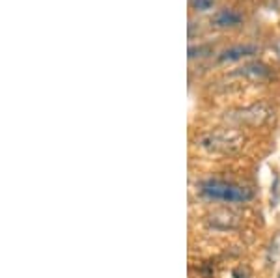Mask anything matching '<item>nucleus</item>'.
I'll return each instance as SVG.
<instances>
[{"instance_id":"f257e3e1","label":"nucleus","mask_w":280,"mask_h":278,"mask_svg":"<svg viewBox=\"0 0 280 278\" xmlns=\"http://www.w3.org/2000/svg\"><path fill=\"white\" fill-rule=\"evenodd\" d=\"M200 192L207 200L223 203H246L251 202L252 196H254L248 187H243L235 181L219 180V178L202 181Z\"/></svg>"},{"instance_id":"f03ea898","label":"nucleus","mask_w":280,"mask_h":278,"mask_svg":"<svg viewBox=\"0 0 280 278\" xmlns=\"http://www.w3.org/2000/svg\"><path fill=\"white\" fill-rule=\"evenodd\" d=\"M258 49L254 45H235V47H230L226 51L219 56L221 62H235V60L239 58H245V56H252V54H256Z\"/></svg>"},{"instance_id":"7ed1b4c3","label":"nucleus","mask_w":280,"mask_h":278,"mask_svg":"<svg viewBox=\"0 0 280 278\" xmlns=\"http://www.w3.org/2000/svg\"><path fill=\"white\" fill-rule=\"evenodd\" d=\"M243 21L239 13L232 12V10H223L221 13L215 15V24L217 26H235V24H239Z\"/></svg>"},{"instance_id":"20e7f679","label":"nucleus","mask_w":280,"mask_h":278,"mask_svg":"<svg viewBox=\"0 0 280 278\" xmlns=\"http://www.w3.org/2000/svg\"><path fill=\"white\" fill-rule=\"evenodd\" d=\"M243 73L248 75V77H252V79H265V77H269V70L263 64L246 65V67H243Z\"/></svg>"},{"instance_id":"39448f33","label":"nucleus","mask_w":280,"mask_h":278,"mask_svg":"<svg viewBox=\"0 0 280 278\" xmlns=\"http://www.w3.org/2000/svg\"><path fill=\"white\" fill-rule=\"evenodd\" d=\"M193 6L196 10H200V12H206V10H209L213 6V0H193Z\"/></svg>"}]
</instances>
